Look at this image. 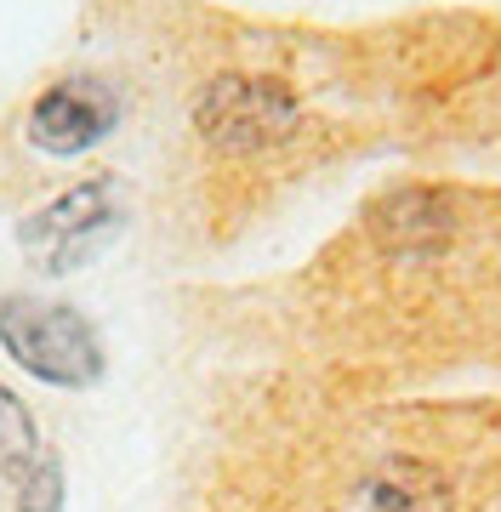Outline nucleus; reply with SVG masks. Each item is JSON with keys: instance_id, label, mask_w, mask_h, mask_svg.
<instances>
[{"instance_id": "f257e3e1", "label": "nucleus", "mask_w": 501, "mask_h": 512, "mask_svg": "<svg viewBox=\"0 0 501 512\" xmlns=\"http://www.w3.org/2000/svg\"><path fill=\"white\" fill-rule=\"evenodd\" d=\"M0 348L18 370H29L46 387H63V393H86L109 370L92 319L75 302H52L35 291L0 296Z\"/></svg>"}, {"instance_id": "f03ea898", "label": "nucleus", "mask_w": 501, "mask_h": 512, "mask_svg": "<svg viewBox=\"0 0 501 512\" xmlns=\"http://www.w3.org/2000/svg\"><path fill=\"white\" fill-rule=\"evenodd\" d=\"M126 234V194L114 177H86L18 222V251L40 274H80Z\"/></svg>"}, {"instance_id": "7ed1b4c3", "label": "nucleus", "mask_w": 501, "mask_h": 512, "mask_svg": "<svg viewBox=\"0 0 501 512\" xmlns=\"http://www.w3.org/2000/svg\"><path fill=\"white\" fill-rule=\"evenodd\" d=\"M114 126H120V97H114V86H103L92 74H69V80H52L29 103L23 137H29V148L52 154V160H80Z\"/></svg>"}, {"instance_id": "20e7f679", "label": "nucleus", "mask_w": 501, "mask_h": 512, "mask_svg": "<svg viewBox=\"0 0 501 512\" xmlns=\"http://www.w3.org/2000/svg\"><path fill=\"white\" fill-rule=\"evenodd\" d=\"M297 126V103L279 80H211L200 97V131L217 148H262Z\"/></svg>"}, {"instance_id": "39448f33", "label": "nucleus", "mask_w": 501, "mask_h": 512, "mask_svg": "<svg viewBox=\"0 0 501 512\" xmlns=\"http://www.w3.org/2000/svg\"><path fill=\"white\" fill-rule=\"evenodd\" d=\"M12 490H18V512H63V461H57V450L40 444L12 473Z\"/></svg>"}, {"instance_id": "423d86ee", "label": "nucleus", "mask_w": 501, "mask_h": 512, "mask_svg": "<svg viewBox=\"0 0 501 512\" xmlns=\"http://www.w3.org/2000/svg\"><path fill=\"white\" fill-rule=\"evenodd\" d=\"M35 450H40V433H35V421H29V410L0 387V467H6V478L18 473Z\"/></svg>"}]
</instances>
